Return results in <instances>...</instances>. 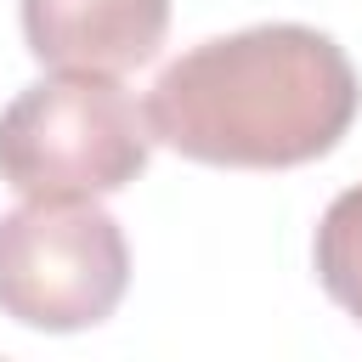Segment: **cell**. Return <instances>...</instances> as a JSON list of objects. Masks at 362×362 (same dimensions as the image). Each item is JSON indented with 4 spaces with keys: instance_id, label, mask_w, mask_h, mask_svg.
<instances>
[{
    "instance_id": "cell-2",
    "label": "cell",
    "mask_w": 362,
    "mask_h": 362,
    "mask_svg": "<svg viewBox=\"0 0 362 362\" xmlns=\"http://www.w3.org/2000/svg\"><path fill=\"white\" fill-rule=\"evenodd\" d=\"M153 130L113 74H57L0 113V181L23 198H102L147 170Z\"/></svg>"
},
{
    "instance_id": "cell-1",
    "label": "cell",
    "mask_w": 362,
    "mask_h": 362,
    "mask_svg": "<svg viewBox=\"0 0 362 362\" xmlns=\"http://www.w3.org/2000/svg\"><path fill=\"white\" fill-rule=\"evenodd\" d=\"M362 102L351 57L305 23H255L181 51L147 90L153 141L221 170H294L339 147Z\"/></svg>"
},
{
    "instance_id": "cell-3",
    "label": "cell",
    "mask_w": 362,
    "mask_h": 362,
    "mask_svg": "<svg viewBox=\"0 0 362 362\" xmlns=\"http://www.w3.org/2000/svg\"><path fill=\"white\" fill-rule=\"evenodd\" d=\"M130 249L90 198H28L0 215V311L40 334H79L113 317Z\"/></svg>"
},
{
    "instance_id": "cell-5",
    "label": "cell",
    "mask_w": 362,
    "mask_h": 362,
    "mask_svg": "<svg viewBox=\"0 0 362 362\" xmlns=\"http://www.w3.org/2000/svg\"><path fill=\"white\" fill-rule=\"evenodd\" d=\"M311 255H317V277H322L328 300L345 305V311L362 322V181L345 187V192L322 209Z\"/></svg>"
},
{
    "instance_id": "cell-4",
    "label": "cell",
    "mask_w": 362,
    "mask_h": 362,
    "mask_svg": "<svg viewBox=\"0 0 362 362\" xmlns=\"http://www.w3.org/2000/svg\"><path fill=\"white\" fill-rule=\"evenodd\" d=\"M170 0H23V40L62 74H130L158 57Z\"/></svg>"
}]
</instances>
